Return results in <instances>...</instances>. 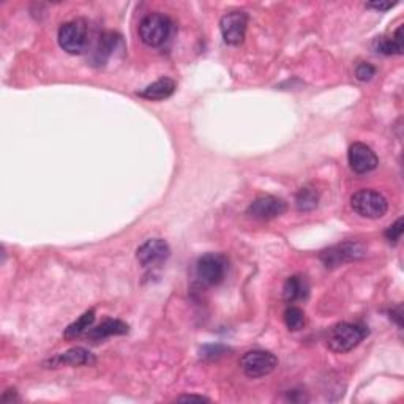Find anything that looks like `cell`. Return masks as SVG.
<instances>
[{"label":"cell","mask_w":404,"mask_h":404,"mask_svg":"<svg viewBox=\"0 0 404 404\" xmlns=\"http://www.w3.org/2000/svg\"><path fill=\"white\" fill-rule=\"evenodd\" d=\"M368 327L357 322H339L327 333V346L337 354H346L368 337Z\"/></svg>","instance_id":"1"},{"label":"cell","mask_w":404,"mask_h":404,"mask_svg":"<svg viewBox=\"0 0 404 404\" xmlns=\"http://www.w3.org/2000/svg\"><path fill=\"white\" fill-rule=\"evenodd\" d=\"M172 33L171 17L163 13H150L139 22V38L150 48L165 45Z\"/></svg>","instance_id":"2"},{"label":"cell","mask_w":404,"mask_h":404,"mask_svg":"<svg viewBox=\"0 0 404 404\" xmlns=\"http://www.w3.org/2000/svg\"><path fill=\"white\" fill-rule=\"evenodd\" d=\"M350 207L363 218L378 220L387 213L389 201L382 193L374 190H359L350 197Z\"/></svg>","instance_id":"3"},{"label":"cell","mask_w":404,"mask_h":404,"mask_svg":"<svg viewBox=\"0 0 404 404\" xmlns=\"http://www.w3.org/2000/svg\"><path fill=\"white\" fill-rule=\"evenodd\" d=\"M58 45L68 54H83L89 46V26L84 19L68 21L58 29Z\"/></svg>","instance_id":"4"},{"label":"cell","mask_w":404,"mask_h":404,"mask_svg":"<svg viewBox=\"0 0 404 404\" xmlns=\"http://www.w3.org/2000/svg\"><path fill=\"white\" fill-rule=\"evenodd\" d=\"M227 259L223 254L207 253L196 262V275L199 281L206 286H216L226 278Z\"/></svg>","instance_id":"5"},{"label":"cell","mask_w":404,"mask_h":404,"mask_svg":"<svg viewBox=\"0 0 404 404\" xmlns=\"http://www.w3.org/2000/svg\"><path fill=\"white\" fill-rule=\"evenodd\" d=\"M278 366V359L275 354L268 353V350H248L247 354H243L240 359V368L245 373V376L251 379L264 378L267 374H270L275 368Z\"/></svg>","instance_id":"6"},{"label":"cell","mask_w":404,"mask_h":404,"mask_svg":"<svg viewBox=\"0 0 404 404\" xmlns=\"http://www.w3.org/2000/svg\"><path fill=\"white\" fill-rule=\"evenodd\" d=\"M363 256H365V248H363L362 243L344 242L329 250H324L319 257L327 268H335L344 264V262L360 259Z\"/></svg>","instance_id":"7"},{"label":"cell","mask_w":404,"mask_h":404,"mask_svg":"<svg viewBox=\"0 0 404 404\" xmlns=\"http://www.w3.org/2000/svg\"><path fill=\"white\" fill-rule=\"evenodd\" d=\"M248 26V15L245 11H231L221 17L220 29L225 43L239 46L245 40V32Z\"/></svg>","instance_id":"8"},{"label":"cell","mask_w":404,"mask_h":404,"mask_svg":"<svg viewBox=\"0 0 404 404\" xmlns=\"http://www.w3.org/2000/svg\"><path fill=\"white\" fill-rule=\"evenodd\" d=\"M171 256V248L163 239H150L144 242L136 251V257L140 266L156 267L168 261Z\"/></svg>","instance_id":"9"},{"label":"cell","mask_w":404,"mask_h":404,"mask_svg":"<svg viewBox=\"0 0 404 404\" xmlns=\"http://www.w3.org/2000/svg\"><path fill=\"white\" fill-rule=\"evenodd\" d=\"M288 209L283 199L277 196H261L254 199L247 209V215L256 220H273L283 215Z\"/></svg>","instance_id":"10"},{"label":"cell","mask_w":404,"mask_h":404,"mask_svg":"<svg viewBox=\"0 0 404 404\" xmlns=\"http://www.w3.org/2000/svg\"><path fill=\"white\" fill-rule=\"evenodd\" d=\"M349 166L355 174H368L374 171L379 165V158L374 154L370 145L363 143H354L349 147L348 154Z\"/></svg>","instance_id":"11"},{"label":"cell","mask_w":404,"mask_h":404,"mask_svg":"<svg viewBox=\"0 0 404 404\" xmlns=\"http://www.w3.org/2000/svg\"><path fill=\"white\" fill-rule=\"evenodd\" d=\"M97 363V357L90 350L84 348H72L67 353L58 354L52 359L46 360L43 365L46 368H62V366H93Z\"/></svg>","instance_id":"12"},{"label":"cell","mask_w":404,"mask_h":404,"mask_svg":"<svg viewBox=\"0 0 404 404\" xmlns=\"http://www.w3.org/2000/svg\"><path fill=\"white\" fill-rule=\"evenodd\" d=\"M130 332V327L125 324L124 321L119 319H108L99 324L95 329H90L87 332V338L92 339V341H103L109 337L115 335H125V333Z\"/></svg>","instance_id":"13"},{"label":"cell","mask_w":404,"mask_h":404,"mask_svg":"<svg viewBox=\"0 0 404 404\" xmlns=\"http://www.w3.org/2000/svg\"><path fill=\"white\" fill-rule=\"evenodd\" d=\"M308 294H309V286L305 277H300V275H292V277L286 280L284 288H283V297L288 303L305 300Z\"/></svg>","instance_id":"14"},{"label":"cell","mask_w":404,"mask_h":404,"mask_svg":"<svg viewBox=\"0 0 404 404\" xmlns=\"http://www.w3.org/2000/svg\"><path fill=\"white\" fill-rule=\"evenodd\" d=\"M175 87H177V84L171 78H161L155 81L154 84L145 87L144 90H140L139 97L152 99V102H160V99H166L171 97L175 92Z\"/></svg>","instance_id":"15"},{"label":"cell","mask_w":404,"mask_h":404,"mask_svg":"<svg viewBox=\"0 0 404 404\" xmlns=\"http://www.w3.org/2000/svg\"><path fill=\"white\" fill-rule=\"evenodd\" d=\"M117 43H120L119 35H115L113 32L103 33L98 40L95 49H93L92 62L95 63V65H103V63L106 62L111 56H113V51L115 49Z\"/></svg>","instance_id":"16"},{"label":"cell","mask_w":404,"mask_h":404,"mask_svg":"<svg viewBox=\"0 0 404 404\" xmlns=\"http://www.w3.org/2000/svg\"><path fill=\"white\" fill-rule=\"evenodd\" d=\"M373 48L379 54H385V56H394L403 54V27L400 26L396 29V32L391 35V38L387 37H379L374 40Z\"/></svg>","instance_id":"17"},{"label":"cell","mask_w":404,"mask_h":404,"mask_svg":"<svg viewBox=\"0 0 404 404\" xmlns=\"http://www.w3.org/2000/svg\"><path fill=\"white\" fill-rule=\"evenodd\" d=\"M93 321H95V309H89V312H86L78 321H74L73 324H70L67 327L63 337H65L67 339H73V338L81 337L84 332L90 330Z\"/></svg>","instance_id":"18"},{"label":"cell","mask_w":404,"mask_h":404,"mask_svg":"<svg viewBox=\"0 0 404 404\" xmlns=\"http://www.w3.org/2000/svg\"><path fill=\"white\" fill-rule=\"evenodd\" d=\"M318 202H319V193L314 188H309V186L302 188L296 196V206L300 212H312V210L318 207Z\"/></svg>","instance_id":"19"},{"label":"cell","mask_w":404,"mask_h":404,"mask_svg":"<svg viewBox=\"0 0 404 404\" xmlns=\"http://www.w3.org/2000/svg\"><path fill=\"white\" fill-rule=\"evenodd\" d=\"M284 324L292 332H297V330L303 329V325H305V313H303L302 309L297 308V307L286 308Z\"/></svg>","instance_id":"20"},{"label":"cell","mask_w":404,"mask_h":404,"mask_svg":"<svg viewBox=\"0 0 404 404\" xmlns=\"http://www.w3.org/2000/svg\"><path fill=\"white\" fill-rule=\"evenodd\" d=\"M374 76H376V68H374L371 63L362 62V63H359V65H357L355 78L362 81V83H368V81H371Z\"/></svg>","instance_id":"21"},{"label":"cell","mask_w":404,"mask_h":404,"mask_svg":"<svg viewBox=\"0 0 404 404\" xmlns=\"http://www.w3.org/2000/svg\"><path fill=\"white\" fill-rule=\"evenodd\" d=\"M403 231H404V227H403V218H398L395 221V225H391L389 227V229L385 231V239H387L390 243H396L398 240L401 239Z\"/></svg>","instance_id":"22"},{"label":"cell","mask_w":404,"mask_h":404,"mask_svg":"<svg viewBox=\"0 0 404 404\" xmlns=\"http://www.w3.org/2000/svg\"><path fill=\"white\" fill-rule=\"evenodd\" d=\"M226 353H227L226 348L220 346V344H216V346H206V348H202L201 355L204 357V359H218V357L225 355Z\"/></svg>","instance_id":"23"},{"label":"cell","mask_w":404,"mask_h":404,"mask_svg":"<svg viewBox=\"0 0 404 404\" xmlns=\"http://www.w3.org/2000/svg\"><path fill=\"white\" fill-rule=\"evenodd\" d=\"M177 401H197V403H209L210 400L206 396L201 395H185V396H179Z\"/></svg>","instance_id":"24"},{"label":"cell","mask_w":404,"mask_h":404,"mask_svg":"<svg viewBox=\"0 0 404 404\" xmlns=\"http://www.w3.org/2000/svg\"><path fill=\"white\" fill-rule=\"evenodd\" d=\"M395 3H382V2H376V3H365L366 8H374V10H379V11H387L391 7H394Z\"/></svg>","instance_id":"25"}]
</instances>
